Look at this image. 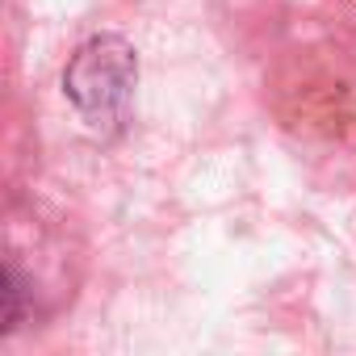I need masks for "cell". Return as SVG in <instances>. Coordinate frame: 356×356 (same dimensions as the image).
<instances>
[{
    "instance_id": "cell-1",
    "label": "cell",
    "mask_w": 356,
    "mask_h": 356,
    "mask_svg": "<svg viewBox=\"0 0 356 356\" xmlns=\"http://www.w3.org/2000/svg\"><path fill=\"white\" fill-rule=\"evenodd\" d=\"M134 76H138L134 51L122 38L101 34L72 55V63L63 72V92L92 126H113L130 101Z\"/></svg>"
},
{
    "instance_id": "cell-2",
    "label": "cell",
    "mask_w": 356,
    "mask_h": 356,
    "mask_svg": "<svg viewBox=\"0 0 356 356\" xmlns=\"http://www.w3.org/2000/svg\"><path fill=\"white\" fill-rule=\"evenodd\" d=\"M17 318H22V281H17V273L9 268V273H5V327H0V331H13Z\"/></svg>"
}]
</instances>
